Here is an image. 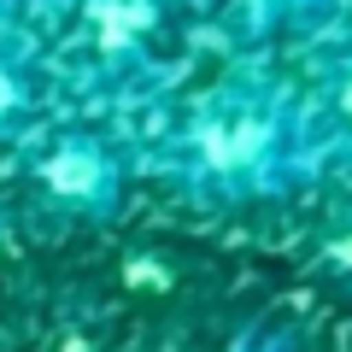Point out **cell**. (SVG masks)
I'll return each mask as SVG.
<instances>
[{
    "mask_svg": "<svg viewBox=\"0 0 352 352\" xmlns=\"http://www.w3.org/2000/svg\"><path fill=\"white\" fill-rule=\"evenodd\" d=\"M247 6H258V12H264V6H288V0H247Z\"/></svg>",
    "mask_w": 352,
    "mask_h": 352,
    "instance_id": "cell-6",
    "label": "cell"
},
{
    "mask_svg": "<svg viewBox=\"0 0 352 352\" xmlns=\"http://www.w3.org/2000/svg\"><path fill=\"white\" fill-rule=\"evenodd\" d=\"M6 112H18V76L12 71H0V118Z\"/></svg>",
    "mask_w": 352,
    "mask_h": 352,
    "instance_id": "cell-4",
    "label": "cell"
},
{
    "mask_svg": "<svg viewBox=\"0 0 352 352\" xmlns=\"http://www.w3.org/2000/svg\"><path fill=\"white\" fill-rule=\"evenodd\" d=\"M264 147H270V124L258 112H229L200 129V153L212 170H241V164L264 159Z\"/></svg>",
    "mask_w": 352,
    "mask_h": 352,
    "instance_id": "cell-1",
    "label": "cell"
},
{
    "mask_svg": "<svg viewBox=\"0 0 352 352\" xmlns=\"http://www.w3.org/2000/svg\"><path fill=\"white\" fill-rule=\"evenodd\" d=\"M41 176H47V188L65 194V200H94V194H106V159L94 147H59L47 164H41Z\"/></svg>",
    "mask_w": 352,
    "mask_h": 352,
    "instance_id": "cell-2",
    "label": "cell"
},
{
    "mask_svg": "<svg viewBox=\"0 0 352 352\" xmlns=\"http://www.w3.org/2000/svg\"><path fill=\"white\" fill-rule=\"evenodd\" d=\"M340 118H346V129H352V76H346V88H340Z\"/></svg>",
    "mask_w": 352,
    "mask_h": 352,
    "instance_id": "cell-5",
    "label": "cell"
},
{
    "mask_svg": "<svg viewBox=\"0 0 352 352\" xmlns=\"http://www.w3.org/2000/svg\"><path fill=\"white\" fill-rule=\"evenodd\" d=\"M147 24H153L147 0H94V36H100V47H129Z\"/></svg>",
    "mask_w": 352,
    "mask_h": 352,
    "instance_id": "cell-3",
    "label": "cell"
}]
</instances>
